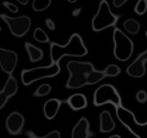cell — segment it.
<instances>
[{
  "instance_id": "5bb4252c",
  "label": "cell",
  "mask_w": 147,
  "mask_h": 138,
  "mask_svg": "<svg viewBox=\"0 0 147 138\" xmlns=\"http://www.w3.org/2000/svg\"><path fill=\"white\" fill-rule=\"evenodd\" d=\"M62 101L57 100V98H52L48 100L44 103V116H45L48 120H53L56 118V115L58 114L59 108H61Z\"/></svg>"
},
{
  "instance_id": "f1b7e54d",
  "label": "cell",
  "mask_w": 147,
  "mask_h": 138,
  "mask_svg": "<svg viewBox=\"0 0 147 138\" xmlns=\"http://www.w3.org/2000/svg\"><path fill=\"white\" fill-rule=\"evenodd\" d=\"M21 5H27L28 4V0H17Z\"/></svg>"
},
{
  "instance_id": "1f68e13d",
  "label": "cell",
  "mask_w": 147,
  "mask_h": 138,
  "mask_svg": "<svg viewBox=\"0 0 147 138\" xmlns=\"http://www.w3.org/2000/svg\"><path fill=\"white\" fill-rule=\"evenodd\" d=\"M67 1H69V3H76L78 0H67Z\"/></svg>"
},
{
  "instance_id": "d6a6232c",
  "label": "cell",
  "mask_w": 147,
  "mask_h": 138,
  "mask_svg": "<svg viewBox=\"0 0 147 138\" xmlns=\"http://www.w3.org/2000/svg\"><path fill=\"white\" fill-rule=\"evenodd\" d=\"M146 36H147V31H146Z\"/></svg>"
},
{
  "instance_id": "e0dca14e",
  "label": "cell",
  "mask_w": 147,
  "mask_h": 138,
  "mask_svg": "<svg viewBox=\"0 0 147 138\" xmlns=\"http://www.w3.org/2000/svg\"><path fill=\"white\" fill-rule=\"evenodd\" d=\"M25 48H26V50H27L28 58H30L31 62H38V61H40V59H43L44 53L40 48H38V46L32 45V44H30V43H25Z\"/></svg>"
},
{
  "instance_id": "603a6c76",
  "label": "cell",
  "mask_w": 147,
  "mask_h": 138,
  "mask_svg": "<svg viewBox=\"0 0 147 138\" xmlns=\"http://www.w3.org/2000/svg\"><path fill=\"white\" fill-rule=\"evenodd\" d=\"M134 12H136V14H138V15L145 14L147 12V0H138V1L136 3Z\"/></svg>"
},
{
  "instance_id": "ffe728a7",
  "label": "cell",
  "mask_w": 147,
  "mask_h": 138,
  "mask_svg": "<svg viewBox=\"0 0 147 138\" xmlns=\"http://www.w3.org/2000/svg\"><path fill=\"white\" fill-rule=\"evenodd\" d=\"M34 39L36 41H39V43H49V38L47 35V32L40 27L35 28V31H34Z\"/></svg>"
},
{
  "instance_id": "30bf717a",
  "label": "cell",
  "mask_w": 147,
  "mask_h": 138,
  "mask_svg": "<svg viewBox=\"0 0 147 138\" xmlns=\"http://www.w3.org/2000/svg\"><path fill=\"white\" fill-rule=\"evenodd\" d=\"M146 62H147V50L142 52L134 62L127 67V74L132 77H142L146 74Z\"/></svg>"
},
{
  "instance_id": "d6986e66",
  "label": "cell",
  "mask_w": 147,
  "mask_h": 138,
  "mask_svg": "<svg viewBox=\"0 0 147 138\" xmlns=\"http://www.w3.org/2000/svg\"><path fill=\"white\" fill-rule=\"evenodd\" d=\"M52 4V0H32V9L35 12H44Z\"/></svg>"
},
{
  "instance_id": "8fae6325",
  "label": "cell",
  "mask_w": 147,
  "mask_h": 138,
  "mask_svg": "<svg viewBox=\"0 0 147 138\" xmlns=\"http://www.w3.org/2000/svg\"><path fill=\"white\" fill-rule=\"evenodd\" d=\"M23 125H25V118L17 111L9 114L7 121H5V128H7L8 133L12 134V136L20 134L23 129Z\"/></svg>"
},
{
  "instance_id": "4fadbf2b",
  "label": "cell",
  "mask_w": 147,
  "mask_h": 138,
  "mask_svg": "<svg viewBox=\"0 0 147 138\" xmlns=\"http://www.w3.org/2000/svg\"><path fill=\"white\" fill-rule=\"evenodd\" d=\"M89 120L86 118H81L80 120L78 121L75 127L72 129V133H71V137L72 138H89L92 136L90 131H89Z\"/></svg>"
},
{
  "instance_id": "3957f363",
  "label": "cell",
  "mask_w": 147,
  "mask_h": 138,
  "mask_svg": "<svg viewBox=\"0 0 147 138\" xmlns=\"http://www.w3.org/2000/svg\"><path fill=\"white\" fill-rule=\"evenodd\" d=\"M112 40H114V57L120 62H125L132 57L134 44L133 40L120 28L115 27L112 32Z\"/></svg>"
},
{
  "instance_id": "ac0fdd59",
  "label": "cell",
  "mask_w": 147,
  "mask_h": 138,
  "mask_svg": "<svg viewBox=\"0 0 147 138\" xmlns=\"http://www.w3.org/2000/svg\"><path fill=\"white\" fill-rule=\"evenodd\" d=\"M123 26H124V30L127 31L128 34H130V35H136V34H138L141 30V23L138 22V21L133 20V18L125 20Z\"/></svg>"
},
{
  "instance_id": "8992f818",
  "label": "cell",
  "mask_w": 147,
  "mask_h": 138,
  "mask_svg": "<svg viewBox=\"0 0 147 138\" xmlns=\"http://www.w3.org/2000/svg\"><path fill=\"white\" fill-rule=\"evenodd\" d=\"M61 72V66L59 63H51L45 67H35V69H27L22 70L21 72V80L23 85H30L34 81H38L47 77H54Z\"/></svg>"
},
{
  "instance_id": "484cf974",
  "label": "cell",
  "mask_w": 147,
  "mask_h": 138,
  "mask_svg": "<svg viewBox=\"0 0 147 138\" xmlns=\"http://www.w3.org/2000/svg\"><path fill=\"white\" fill-rule=\"evenodd\" d=\"M59 137H61L59 132H58V131H53V132H51L49 134H45V136H43V137H38V138H59Z\"/></svg>"
},
{
  "instance_id": "277c9868",
  "label": "cell",
  "mask_w": 147,
  "mask_h": 138,
  "mask_svg": "<svg viewBox=\"0 0 147 138\" xmlns=\"http://www.w3.org/2000/svg\"><path fill=\"white\" fill-rule=\"evenodd\" d=\"M117 20H119V15L112 13L107 0H101L98 10L92 20V28L96 32H99V31H103L105 28L114 27Z\"/></svg>"
},
{
  "instance_id": "83f0119b",
  "label": "cell",
  "mask_w": 147,
  "mask_h": 138,
  "mask_svg": "<svg viewBox=\"0 0 147 138\" xmlns=\"http://www.w3.org/2000/svg\"><path fill=\"white\" fill-rule=\"evenodd\" d=\"M45 25H47V27H48L49 30H54V28H56V25H54V22L51 20V18L45 20Z\"/></svg>"
},
{
  "instance_id": "5b68a950",
  "label": "cell",
  "mask_w": 147,
  "mask_h": 138,
  "mask_svg": "<svg viewBox=\"0 0 147 138\" xmlns=\"http://www.w3.org/2000/svg\"><path fill=\"white\" fill-rule=\"evenodd\" d=\"M115 111H116V116L119 121L133 136L137 138H147V121L146 123H138L132 111L123 107V105L117 107Z\"/></svg>"
},
{
  "instance_id": "9a60e30c",
  "label": "cell",
  "mask_w": 147,
  "mask_h": 138,
  "mask_svg": "<svg viewBox=\"0 0 147 138\" xmlns=\"http://www.w3.org/2000/svg\"><path fill=\"white\" fill-rule=\"evenodd\" d=\"M115 129V121L109 111H102L99 115V131L101 133H110Z\"/></svg>"
},
{
  "instance_id": "52a82bcc",
  "label": "cell",
  "mask_w": 147,
  "mask_h": 138,
  "mask_svg": "<svg viewBox=\"0 0 147 138\" xmlns=\"http://www.w3.org/2000/svg\"><path fill=\"white\" fill-rule=\"evenodd\" d=\"M93 103L94 106H103L106 103H111L116 110L117 107L121 106V97L116 88L112 87L111 84H103L97 88L93 96Z\"/></svg>"
},
{
  "instance_id": "7402d4cb",
  "label": "cell",
  "mask_w": 147,
  "mask_h": 138,
  "mask_svg": "<svg viewBox=\"0 0 147 138\" xmlns=\"http://www.w3.org/2000/svg\"><path fill=\"white\" fill-rule=\"evenodd\" d=\"M51 90H52V87L49 84H41L40 87L35 90L34 96H35V97H44V96L49 94V93H51Z\"/></svg>"
},
{
  "instance_id": "d4e9b609",
  "label": "cell",
  "mask_w": 147,
  "mask_h": 138,
  "mask_svg": "<svg viewBox=\"0 0 147 138\" xmlns=\"http://www.w3.org/2000/svg\"><path fill=\"white\" fill-rule=\"evenodd\" d=\"M3 5H4L7 9H9L10 12H13V13H17L18 12V8L16 7L14 4H12V3H9V1H4L3 3Z\"/></svg>"
},
{
  "instance_id": "7c38bea8",
  "label": "cell",
  "mask_w": 147,
  "mask_h": 138,
  "mask_svg": "<svg viewBox=\"0 0 147 138\" xmlns=\"http://www.w3.org/2000/svg\"><path fill=\"white\" fill-rule=\"evenodd\" d=\"M17 90H18L17 80H16L12 75H9V77H8V80H7V83H5L4 88L0 90V110H1V108L7 105L8 100H9V98H12L13 96L17 93Z\"/></svg>"
},
{
  "instance_id": "4316f807",
  "label": "cell",
  "mask_w": 147,
  "mask_h": 138,
  "mask_svg": "<svg viewBox=\"0 0 147 138\" xmlns=\"http://www.w3.org/2000/svg\"><path fill=\"white\" fill-rule=\"evenodd\" d=\"M127 1L128 0H112V4H114L115 8H121Z\"/></svg>"
},
{
  "instance_id": "ba28073f",
  "label": "cell",
  "mask_w": 147,
  "mask_h": 138,
  "mask_svg": "<svg viewBox=\"0 0 147 138\" xmlns=\"http://www.w3.org/2000/svg\"><path fill=\"white\" fill-rule=\"evenodd\" d=\"M0 20H3L9 31L16 38H22L30 31L31 27V18L27 15H20V17H9L7 14H0Z\"/></svg>"
},
{
  "instance_id": "f546056e",
  "label": "cell",
  "mask_w": 147,
  "mask_h": 138,
  "mask_svg": "<svg viewBox=\"0 0 147 138\" xmlns=\"http://www.w3.org/2000/svg\"><path fill=\"white\" fill-rule=\"evenodd\" d=\"M80 10H81V9H75V12L72 13V15H78L79 13H80Z\"/></svg>"
},
{
  "instance_id": "44dd1931",
  "label": "cell",
  "mask_w": 147,
  "mask_h": 138,
  "mask_svg": "<svg viewBox=\"0 0 147 138\" xmlns=\"http://www.w3.org/2000/svg\"><path fill=\"white\" fill-rule=\"evenodd\" d=\"M120 71H121V69H120L117 65H109V66L103 70L105 75H106V76H109V77L117 76V75L120 74Z\"/></svg>"
},
{
  "instance_id": "cb8c5ba5",
  "label": "cell",
  "mask_w": 147,
  "mask_h": 138,
  "mask_svg": "<svg viewBox=\"0 0 147 138\" xmlns=\"http://www.w3.org/2000/svg\"><path fill=\"white\" fill-rule=\"evenodd\" d=\"M136 100L138 101L140 103H145L147 101V92L146 90H138L137 93H136Z\"/></svg>"
},
{
  "instance_id": "2e32d148",
  "label": "cell",
  "mask_w": 147,
  "mask_h": 138,
  "mask_svg": "<svg viewBox=\"0 0 147 138\" xmlns=\"http://www.w3.org/2000/svg\"><path fill=\"white\" fill-rule=\"evenodd\" d=\"M67 105H69L74 111H80L88 106V100H86V97L84 94L76 93V94H72L71 97H69Z\"/></svg>"
},
{
  "instance_id": "6da1fadb",
  "label": "cell",
  "mask_w": 147,
  "mask_h": 138,
  "mask_svg": "<svg viewBox=\"0 0 147 138\" xmlns=\"http://www.w3.org/2000/svg\"><path fill=\"white\" fill-rule=\"evenodd\" d=\"M67 71L70 72V77L66 83L67 89H78L84 85H93L106 77L105 72L96 70L90 62L70 61L67 62Z\"/></svg>"
},
{
  "instance_id": "4dcf8cb0",
  "label": "cell",
  "mask_w": 147,
  "mask_h": 138,
  "mask_svg": "<svg viewBox=\"0 0 147 138\" xmlns=\"http://www.w3.org/2000/svg\"><path fill=\"white\" fill-rule=\"evenodd\" d=\"M110 138H120V136H119V134H117V136H111Z\"/></svg>"
},
{
  "instance_id": "7a4b0ae2",
  "label": "cell",
  "mask_w": 147,
  "mask_h": 138,
  "mask_svg": "<svg viewBox=\"0 0 147 138\" xmlns=\"http://www.w3.org/2000/svg\"><path fill=\"white\" fill-rule=\"evenodd\" d=\"M52 63H59L63 57H84L88 54V48L84 45V41L79 34H72L66 45H61L57 43H52L49 48Z\"/></svg>"
},
{
  "instance_id": "9c48e42d",
  "label": "cell",
  "mask_w": 147,
  "mask_h": 138,
  "mask_svg": "<svg viewBox=\"0 0 147 138\" xmlns=\"http://www.w3.org/2000/svg\"><path fill=\"white\" fill-rule=\"evenodd\" d=\"M18 56L16 52L9 49L0 48V69L8 75H12L14 69L17 67Z\"/></svg>"
}]
</instances>
